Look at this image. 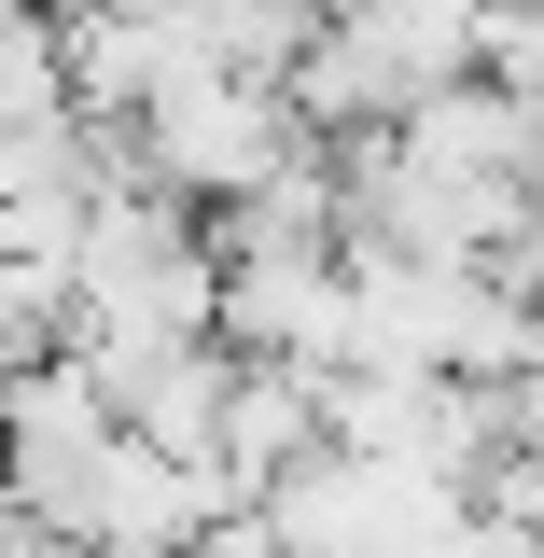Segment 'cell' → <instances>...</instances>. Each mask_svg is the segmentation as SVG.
<instances>
[{"label": "cell", "instance_id": "6da1fadb", "mask_svg": "<svg viewBox=\"0 0 544 558\" xmlns=\"http://www.w3.org/2000/svg\"><path fill=\"white\" fill-rule=\"evenodd\" d=\"M475 57H488V84H517V98L544 112V0H503V14H488V43H475Z\"/></svg>", "mask_w": 544, "mask_h": 558}]
</instances>
